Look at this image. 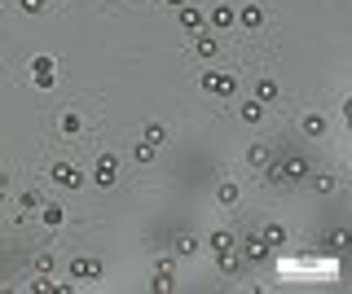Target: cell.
Returning <instances> with one entry per match:
<instances>
[{
  "instance_id": "obj_1",
  "label": "cell",
  "mask_w": 352,
  "mask_h": 294,
  "mask_svg": "<svg viewBox=\"0 0 352 294\" xmlns=\"http://www.w3.org/2000/svg\"><path fill=\"white\" fill-rule=\"evenodd\" d=\"M115 176H119V163H115V158L106 154V158L97 163V185H101V189H106V185H115Z\"/></svg>"
},
{
  "instance_id": "obj_2",
  "label": "cell",
  "mask_w": 352,
  "mask_h": 294,
  "mask_svg": "<svg viewBox=\"0 0 352 294\" xmlns=\"http://www.w3.org/2000/svg\"><path fill=\"white\" fill-rule=\"evenodd\" d=\"M53 180H57V185H71V189H75V185H79V172H75V167H66V163H57V167H53Z\"/></svg>"
},
{
  "instance_id": "obj_3",
  "label": "cell",
  "mask_w": 352,
  "mask_h": 294,
  "mask_svg": "<svg viewBox=\"0 0 352 294\" xmlns=\"http://www.w3.org/2000/svg\"><path fill=\"white\" fill-rule=\"evenodd\" d=\"M31 70H35V79H40V84H53V62H49V57H40Z\"/></svg>"
},
{
  "instance_id": "obj_4",
  "label": "cell",
  "mask_w": 352,
  "mask_h": 294,
  "mask_svg": "<svg viewBox=\"0 0 352 294\" xmlns=\"http://www.w3.org/2000/svg\"><path fill=\"white\" fill-rule=\"evenodd\" d=\"M304 132H308V136H321V132H326V119H321V114H308V119H304Z\"/></svg>"
},
{
  "instance_id": "obj_5",
  "label": "cell",
  "mask_w": 352,
  "mask_h": 294,
  "mask_svg": "<svg viewBox=\"0 0 352 294\" xmlns=\"http://www.w3.org/2000/svg\"><path fill=\"white\" fill-rule=\"evenodd\" d=\"M203 84H207V92H211V88H216V92H229V88H233V79H225V75H207Z\"/></svg>"
},
{
  "instance_id": "obj_6",
  "label": "cell",
  "mask_w": 352,
  "mask_h": 294,
  "mask_svg": "<svg viewBox=\"0 0 352 294\" xmlns=\"http://www.w3.org/2000/svg\"><path fill=\"white\" fill-rule=\"evenodd\" d=\"M242 251H247V255H251V259H264V255H269V246H264V241H247V246H242Z\"/></svg>"
},
{
  "instance_id": "obj_7",
  "label": "cell",
  "mask_w": 352,
  "mask_h": 294,
  "mask_svg": "<svg viewBox=\"0 0 352 294\" xmlns=\"http://www.w3.org/2000/svg\"><path fill=\"white\" fill-rule=\"evenodd\" d=\"M242 27H260V9H255V5L242 9Z\"/></svg>"
},
{
  "instance_id": "obj_8",
  "label": "cell",
  "mask_w": 352,
  "mask_h": 294,
  "mask_svg": "<svg viewBox=\"0 0 352 294\" xmlns=\"http://www.w3.org/2000/svg\"><path fill=\"white\" fill-rule=\"evenodd\" d=\"M211 18H216V27H229V22H233V9H225V5H220Z\"/></svg>"
},
{
  "instance_id": "obj_9",
  "label": "cell",
  "mask_w": 352,
  "mask_h": 294,
  "mask_svg": "<svg viewBox=\"0 0 352 294\" xmlns=\"http://www.w3.org/2000/svg\"><path fill=\"white\" fill-rule=\"evenodd\" d=\"M163 141V128H159V123H154V128H145V145H159Z\"/></svg>"
},
{
  "instance_id": "obj_10",
  "label": "cell",
  "mask_w": 352,
  "mask_h": 294,
  "mask_svg": "<svg viewBox=\"0 0 352 294\" xmlns=\"http://www.w3.org/2000/svg\"><path fill=\"white\" fill-rule=\"evenodd\" d=\"M260 97H264V101L277 97V84H273V79H264V84H260Z\"/></svg>"
},
{
  "instance_id": "obj_11",
  "label": "cell",
  "mask_w": 352,
  "mask_h": 294,
  "mask_svg": "<svg viewBox=\"0 0 352 294\" xmlns=\"http://www.w3.org/2000/svg\"><path fill=\"white\" fill-rule=\"evenodd\" d=\"M75 277H97V263H88V259L75 263Z\"/></svg>"
},
{
  "instance_id": "obj_12",
  "label": "cell",
  "mask_w": 352,
  "mask_h": 294,
  "mask_svg": "<svg viewBox=\"0 0 352 294\" xmlns=\"http://www.w3.org/2000/svg\"><path fill=\"white\" fill-rule=\"evenodd\" d=\"M198 53L211 57V53H216V40H207V35H203V40H198Z\"/></svg>"
},
{
  "instance_id": "obj_13",
  "label": "cell",
  "mask_w": 352,
  "mask_h": 294,
  "mask_svg": "<svg viewBox=\"0 0 352 294\" xmlns=\"http://www.w3.org/2000/svg\"><path fill=\"white\" fill-rule=\"evenodd\" d=\"M44 219L49 224H62V207H44Z\"/></svg>"
},
{
  "instance_id": "obj_14",
  "label": "cell",
  "mask_w": 352,
  "mask_h": 294,
  "mask_svg": "<svg viewBox=\"0 0 352 294\" xmlns=\"http://www.w3.org/2000/svg\"><path fill=\"white\" fill-rule=\"evenodd\" d=\"M176 251H181V255H194V251H198V241H194V237H181V246H176Z\"/></svg>"
},
{
  "instance_id": "obj_15",
  "label": "cell",
  "mask_w": 352,
  "mask_h": 294,
  "mask_svg": "<svg viewBox=\"0 0 352 294\" xmlns=\"http://www.w3.org/2000/svg\"><path fill=\"white\" fill-rule=\"evenodd\" d=\"M62 132H66V136H71V132H79V119H75V114H66V119H62Z\"/></svg>"
},
{
  "instance_id": "obj_16",
  "label": "cell",
  "mask_w": 352,
  "mask_h": 294,
  "mask_svg": "<svg viewBox=\"0 0 352 294\" xmlns=\"http://www.w3.org/2000/svg\"><path fill=\"white\" fill-rule=\"evenodd\" d=\"M264 241H273V246H277V241H286V233H282V229H277V224H273V229L264 233Z\"/></svg>"
},
{
  "instance_id": "obj_17",
  "label": "cell",
  "mask_w": 352,
  "mask_h": 294,
  "mask_svg": "<svg viewBox=\"0 0 352 294\" xmlns=\"http://www.w3.org/2000/svg\"><path fill=\"white\" fill-rule=\"evenodd\" d=\"M22 5H27V9H31V13H35V9H40V0H22Z\"/></svg>"
},
{
  "instance_id": "obj_18",
  "label": "cell",
  "mask_w": 352,
  "mask_h": 294,
  "mask_svg": "<svg viewBox=\"0 0 352 294\" xmlns=\"http://www.w3.org/2000/svg\"><path fill=\"white\" fill-rule=\"evenodd\" d=\"M0 193H5V176H0Z\"/></svg>"
},
{
  "instance_id": "obj_19",
  "label": "cell",
  "mask_w": 352,
  "mask_h": 294,
  "mask_svg": "<svg viewBox=\"0 0 352 294\" xmlns=\"http://www.w3.org/2000/svg\"><path fill=\"white\" fill-rule=\"evenodd\" d=\"M167 5H185V0H167Z\"/></svg>"
}]
</instances>
